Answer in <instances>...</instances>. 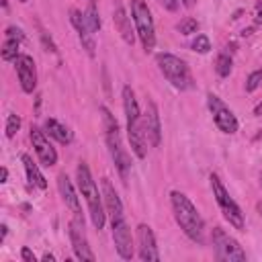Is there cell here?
Segmentation results:
<instances>
[{"mask_svg": "<svg viewBox=\"0 0 262 262\" xmlns=\"http://www.w3.org/2000/svg\"><path fill=\"white\" fill-rule=\"evenodd\" d=\"M170 203H172L174 219L180 225V229L194 244H203V239H205V221H203L201 213L196 211V207L190 203V199L184 192L172 190L170 192Z\"/></svg>", "mask_w": 262, "mask_h": 262, "instance_id": "6da1fadb", "label": "cell"}, {"mask_svg": "<svg viewBox=\"0 0 262 262\" xmlns=\"http://www.w3.org/2000/svg\"><path fill=\"white\" fill-rule=\"evenodd\" d=\"M123 106H125V117H127V135H129V143L131 149L135 151L137 158H145L147 154V135L143 129V115L139 111L135 92L131 90V86L123 88Z\"/></svg>", "mask_w": 262, "mask_h": 262, "instance_id": "7a4b0ae2", "label": "cell"}, {"mask_svg": "<svg viewBox=\"0 0 262 262\" xmlns=\"http://www.w3.org/2000/svg\"><path fill=\"white\" fill-rule=\"evenodd\" d=\"M76 180H78V188H80L82 196L88 203V211H90V219H92L94 227L102 229L104 227V217H106L104 203H102V192H98V186L92 180V174H90V170H88V166L84 162L78 164Z\"/></svg>", "mask_w": 262, "mask_h": 262, "instance_id": "3957f363", "label": "cell"}, {"mask_svg": "<svg viewBox=\"0 0 262 262\" xmlns=\"http://www.w3.org/2000/svg\"><path fill=\"white\" fill-rule=\"evenodd\" d=\"M100 113H102V121H104V131H106V145H108V151H111V158L121 174V178H127V172L131 168V158L127 154V149L123 147L121 143V133H119V123L117 119L111 115V111L106 106H100Z\"/></svg>", "mask_w": 262, "mask_h": 262, "instance_id": "277c9868", "label": "cell"}, {"mask_svg": "<svg viewBox=\"0 0 262 262\" xmlns=\"http://www.w3.org/2000/svg\"><path fill=\"white\" fill-rule=\"evenodd\" d=\"M156 61H158V68L160 72L164 74V78L178 90H186L192 86V78H190V72H188V66L172 55V53H158L156 55Z\"/></svg>", "mask_w": 262, "mask_h": 262, "instance_id": "5b68a950", "label": "cell"}, {"mask_svg": "<svg viewBox=\"0 0 262 262\" xmlns=\"http://www.w3.org/2000/svg\"><path fill=\"white\" fill-rule=\"evenodd\" d=\"M131 16L135 23V33L143 45L145 51H151L156 45V29H154V18L147 8L145 0H131Z\"/></svg>", "mask_w": 262, "mask_h": 262, "instance_id": "8992f818", "label": "cell"}, {"mask_svg": "<svg viewBox=\"0 0 262 262\" xmlns=\"http://www.w3.org/2000/svg\"><path fill=\"white\" fill-rule=\"evenodd\" d=\"M211 188H213V196H215V201H217V205H219L223 217L229 221V225H233L235 229L242 231V229L246 227L244 213H242V209L237 207V203L229 196V192L225 190V186L221 184V180H219L217 174H211Z\"/></svg>", "mask_w": 262, "mask_h": 262, "instance_id": "52a82bcc", "label": "cell"}, {"mask_svg": "<svg viewBox=\"0 0 262 262\" xmlns=\"http://www.w3.org/2000/svg\"><path fill=\"white\" fill-rule=\"evenodd\" d=\"M211 237H213L215 256L219 260H225V262H244L246 260V252L242 250V246L231 235H227L221 227H215Z\"/></svg>", "mask_w": 262, "mask_h": 262, "instance_id": "ba28073f", "label": "cell"}, {"mask_svg": "<svg viewBox=\"0 0 262 262\" xmlns=\"http://www.w3.org/2000/svg\"><path fill=\"white\" fill-rule=\"evenodd\" d=\"M70 242H72V248H74V254L76 258L80 260H88V262H94V254L88 246V239H86V231H84V219L82 215H74V219L70 221Z\"/></svg>", "mask_w": 262, "mask_h": 262, "instance_id": "9c48e42d", "label": "cell"}, {"mask_svg": "<svg viewBox=\"0 0 262 262\" xmlns=\"http://www.w3.org/2000/svg\"><path fill=\"white\" fill-rule=\"evenodd\" d=\"M207 104H209V111L213 113V121H215V125L219 127V131L229 133V135L237 131V119H235V115L221 102L219 96L209 94V96H207Z\"/></svg>", "mask_w": 262, "mask_h": 262, "instance_id": "30bf717a", "label": "cell"}, {"mask_svg": "<svg viewBox=\"0 0 262 262\" xmlns=\"http://www.w3.org/2000/svg\"><path fill=\"white\" fill-rule=\"evenodd\" d=\"M31 143H33V147H35V154H37V158H39V162L43 164V166H53L55 162H57V151H55V147L47 141V137H45V131H41L39 127H33L31 125Z\"/></svg>", "mask_w": 262, "mask_h": 262, "instance_id": "8fae6325", "label": "cell"}, {"mask_svg": "<svg viewBox=\"0 0 262 262\" xmlns=\"http://www.w3.org/2000/svg\"><path fill=\"white\" fill-rule=\"evenodd\" d=\"M111 225H113V239H115V248H117L119 256L123 260H131L133 258V235H131L127 221L119 219Z\"/></svg>", "mask_w": 262, "mask_h": 262, "instance_id": "7c38bea8", "label": "cell"}, {"mask_svg": "<svg viewBox=\"0 0 262 262\" xmlns=\"http://www.w3.org/2000/svg\"><path fill=\"white\" fill-rule=\"evenodd\" d=\"M16 74H18V82H20V88L23 92L31 94L37 86V70H35V61L31 55L27 53H20L16 59Z\"/></svg>", "mask_w": 262, "mask_h": 262, "instance_id": "4fadbf2b", "label": "cell"}, {"mask_svg": "<svg viewBox=\"0 0 262 262\" xmlns=\"http://www.w3.org/2000/svg\"><path fill=\"white\" fill-rule=\"evenodd\" d=\"M137 242H139V258L143 262H156L160 260V252L156 246V235L149 225L141 223L137 225Z\"/></svg>", "mask_w": 262, "mask_h": 262, "instance_id": "5bb4252c", "label": "cell"}, {"mask_svg": "<svg viewBox=\"0 0 262 262\" xmlns=\"http://www.w3.org/2000/svg\"><path fill=\"white\" fill-rule=\"evenodd\" d=\"M143 129L147 135V141L151 147H158L162 141V123H160V115H158V106L154 104V100H147V108L143 113Z\"/></svg>", "mask_w": 262, "mask_h": 262, "instance_id": "9a60e30c", "label": "cell"}, {"mask_svg": "<svg viewBox=\"0 0 262 262\" xmlns=\"http://www.w3.org/2000/svg\"><path fill=\"white\" fill-rule=\"evenodd\" d=\"M100 186H102V203H104L106 213L111 215V223H115L119 219H125V215H123V203H121L115 186L111 184V180L108 178H102L100 180Z\"/></svg>", "mask_w": 262, "mask_h": 262, "instance_id": "2e32d148", "label": "cell"}, {"mask_svg": "<svg viewBox=\"0 0 262 262\" xmlns=\"http://www.w3.org/2000/svg\"><path fill=\"white\" fill-rule=\"evenodd\" d=\"M57 186H59L61 199L66 201V205L70 207V211H72L74 215H82V211H80V201H78V194H76V190H74L72 180H70L66 174H59V176H57Z\"/></svg>", "mask_w": 262, "mask_h": 262, "instance_id": "e0dca14e", "label": "cell"}, {"mask_svg": "<svg viewBox=\"0 0 262 262\" xmlns=\"http://www.w3.org/2000/svg\"><path fill=\"white\" fill-rule=\"evenodd\" d=\"M113 20H115V27H117L119 35L123 37V41L127 45H133L135 43V31L131 29V20H129V16H127V12H125V8L121 4H117L115 14H113Z\"/></svg>", "mask_w": 262, "mask_h": 262, "instance_id": "ac0fdd59", "label": "cell"}, {"mask_svg": "<svg viewBox=\"0 0 262 262\" xmlns=\"http://www.w3.org/2000/svg\"><path fill=\"white\" fill-rule=\"evenodd\" d=\"M20 160H23V166H25V170H27V178H29V182L35 184L37 188H47V180H45V176L39 172V168H37V164L31 160V156L23 154Z\"/></svg>", "mask_w": 262, "mask_h": 262, "instance_id": "d6986e66", "label": "cell"}, {"mask_svg": "<svg viewBox=\"0 0 262 262\" xmlns=\"http://www.w3.org/2000/svg\"><path fill=\"white\" fill-rule=\"evenodd\" d=\"M45 131L53 137V139H57L59 143H70L72 141V131L68 129V127H63L59 121H55V119H47L45 121Z\"/></svg>", "mask_w": 262, "mask_h": 262, "instance_id": "ffe728a7", "label": "cell"}, {"mask_svg": "<svg viewBox=\"0 0 262 262\" xmlns=\"http://www.w3.org/2000/svg\"><path fill=\"white\" fill-rule=\"evenodd\" d=\"M18 47H20V41H18V39L6 37L4 43H2V59H4V61L16 59V57L20 55V53H18Z\"/></svg>", "mask_w": 262, "mask_h": 262, "instance_id": "44dd1931", "label": "cell"}, {"mask_svg": "<svg viewBox=\"0 0 262 262\" xmlns=\"http://www.w3.org/2000/svg\"><path fill=\"white\" fill-rule=\"evenodd\" d=\"M84 20H86V27L90 29V33H96L100 29V16H98V10H96L94 2L88 4L86 12H84Z\"/></svg>", "mask_w": 262, "mask_h": 262, "instance_id": "7402d4cb", "label": "cell"}, {"mask_svg": "<svg viewBox=\"0 0 262 262\" xmlns=\"http://www.w3.org/2000/svg\"><path fill=\"white\" fill-rule=\"evenodd\" d=\"M215 72H217L221 78H227V76L231 74V57H229L227 53L217 55V59H215Z\"/></svg>", "mask_w": 262, "mask_h": 262, "instance_id": "603a6c76", "label": "cell"}, {"mask_svg": "<svg viewBox=\"0 0 262 262\" xmlns=\"http://www.w3.org/2000/svg\"><path fill=\"white\" fill-rule=\"evenodd\" d=\"M178 31H180L182 35H192V33L199 31V20L192 18V16H186V18H182V20L178 23Z\"/></svg>", "mask_w": 262, "mask_h": 262, "instance_id": "cb8c5ba5", "label": "cell"}, {"mask_svg": "<svg viewBox=\"0 0 262 262\" xmlns=\"http://www.w3.org/2000/svg\"><path fill=\"white\" fill-rule=\"evenodd\" d=\"M190 47H192L196 53H209V51H211V41H209L207 35H196Z\"/></svg>", "mask_w": 262, "mask_h": 262, "instance_id": "d4e9b609", "label": "cell"}, {"mask_svg": "<svg viewBox=\"0 0 262 262\" xmlns=\"http://www.w3.org/2000/svg\"><path fill=\"white\" fill-rule=\"evenodd\" d=\"M70 23L74 25V29H76L78 33H82V31L88 29V27H86V20H84V14H82L80 10H76V8L70 10Z\"/></svg>", "mask_w": 262, "mask_h": 262, "instance_id": "484cf974", "label": "cell"}, {"mask_svg": "<svg viewBox=\"0 0 262 262\" xmlns=\"http://www.w3.org/2000/svg\"><path fill=\"white\" fill-rule=\"evenodd\" d=\"M18 129H20V117L18 115H8V119H6V137L12 139Z\"/></svg>", "mask_w": 262, "mask_h": 262, "instance_id": "4316f807", "label": "cell"}, {"mask_svg": "<svg viewBox=\"0 0 262 262\" xmlns=\"http://www.w3.org/2000/svg\"><path fill=\"white\" fill-rule=\"evenodd\" d=\"M260 82H262V70H254V72L248 76V80H246V90H248V92H254V90L260 86Z\"/></svg>", "mask_w": 262, "mask_h": 262, "instance_id": "83f0119b", "label": "cell"}, {"mask_svg": "<svg viewBox=\"0 0 262 262\" xmlns=\"http://www.w3.org/2000/svg\"><path fill=\"white\" fill-rule=\"evenodd\" d=\"M6 37H12V39L23 41V31L16 29V27H8V29H6Z\"/></svg>", "mask_w": 262, "mask_h": 262, "instance_id": "f1b7e54d", "label": "cell"}, {"mask_svg": "<svg viewBox=\"0 0 262 262\" xmlns=\"http://www.w3.org/2000/svg\"><path fill=\"white\" fill-rule=\"evenodd\" d=\"M20 258H23L25 262H35V260H37V256H35L29 248H23V250H20Z\"/></svg>", "mask_w": 262, "mask_h": 262, "instance_id": "f546056e", "label": "cell"}, {"mask_svg": "<svg viewBox=\"0 0 262 262\" xmlns=\"http://www.w3.org/2000/svg\"><path fill=\"white\" fill-rule=\"evenodd\" d=\"M160 4L166 8V10H178V0H160Z\"/></svg>", "mask_w": 262, "mask_h": 262, "instance_id": "4dcf8cb0", "label": "cell"}, {"mask_svg": "<svg viewBox=\"0 0 262 262\" xmlns=\"http://www.w3.org/2000/svg\"><path fill=\"white\" fill-rule=\"evenodd\" d=\"M41 39H43V45L47 47V51H55V45H53L51 37H47V33H45V31L41 33Z\"/></svg>", "mask_w": 262, "mask_h": 262, "instance_id": "1f68e13d", "label": "cell"}, {"mask_svg": "<svg viewBox=\"0 0 262 262\" xmlns=\"http://www.w3.org/2000/svg\"><path fill=\"white\" fill-rule=\"evenodd\" d=\"M254 115H256V117H262V102H258V104L254 106Z\"/></svg>", "mask_w": 262, "mask_h": 262, "instance_id": "d6a6232c", "label": "cell"}, {"mask_svg": "<svg viewBox=\"0 0 262 262\" xmlns=\"http://www.w3.org/2000/svg\"><path fill=\"white\" fill-rule=\"evenodd\" d=\"M178 2H182L186 8H190V6H194V2H196V0H178Z\"/></svg>", "mask_w": 262, "mask_h": 262, "instance_id": "836d02e7", "label": "cell"}, {"mask_svg": "<svg viewBox=\"0 0 262 262\" xmlns=\"http://www.w3.org/2000/svg\"><path fill=\"white\" fill-rule=\"evenodd\" d=\"M43 260H47V262H53V260H55V256L47 252V254H43Z\"/></svg>", "mask_w": 262, "mask_h": 262, "instance_id": "e575fe53", "label": "cell"}, {"mask_svg": "<svg viewBox=\"0 0 262 262\" xmlns=\"http://www.w3.org/2000/svg\"><path fill=\"white\" fill-rule=\"evenodd\" d=\"M6 178H8V170L2 168V180H0V182H6Z\"/></svg>", "mask_w": 262, "mask_h": 262, "instance_id": "d590c367", "label": "cell"}, {"mask_svg": "<svg viewBox=\"0 0 262 262\" xmlns=\"http://www.w3.org/2000/svg\"><path fill=\"white\" fill-rule=\"evenodd\" d=\"M256 23L262 25V10H258V14H256Z\"/></svg>", "mask_w": 262, "mask_h": 262, "instance_id": "8d00e7d4", "label": "cell"}, {"mask_svg": "<svg viewBox=\"0 0 262 262\" xmlns=\"http://www.w3.org/2000/svg\"><path fill=\"white\" fill-rule=\"evenodd\" d=\"M256 209H258V213H260V215H262V201H260V203H258V205H256Z\"/></svg>", "mask_w": 262, "mask_h": 262, "instance_id": "74e56055", "label": "cell"}, {"mask_svg": "<svg viewBox=\"0 0 262 262\" xmlns=\"http://www.w3.org/2000/svg\"><path fill=\"white\" fill-rule=\"evenodd\" d=\"M258 8H262V0H258Z\"/></svg>", "mask_w": 262, "mask_h": 262, "instance_id": "f35d334b", "label": "cell"}, {"mask_svg": "<svg viewBox=\"0 0 262 262\" xmlns=\"http://www.w3.org/2000/svg\"><path fill=\"white\" fill-rule=\"evenodd\" d=\"M260 184H262V172H260Z\"/></svg>", "mask_w": 262, "mask_h": 262, "instance_id": "ab89813d", "label": "cell"}, {"mask_svg": "<svg viewBox=\"0 0 262 262\" xmlns=\"http://www.w3.org/2000/svg\"><path fill=\"white\" fill-rule=\"evenodd\" d=\"M20 2H27V0H20Z\"/></svg>", "mask_w": 262, "mask_h": 262, "instance_id": "60d3db41", "label": "cell"}, {"mask_svg": "<svg viewBox=\"0 0 262 262\" xmlns=\"http://www.w3.org/2000/svg\"><path fill=\"white\" fill-rule=\"evenodd\" d=\"M90 2H94V0H90Z\"/></svg>", "mask_w": 262, "mask_h": 262, "instance_id": "b9f144b4", "label": "cell"}]
</instances>
